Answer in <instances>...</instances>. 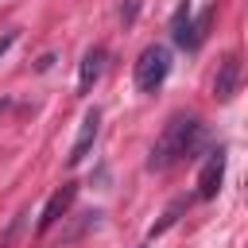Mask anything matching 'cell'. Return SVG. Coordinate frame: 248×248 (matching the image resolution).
<instances>
[{"instance_id": "30bf717a", "label": "cell", "mask_w": 248, "mask_h": 248, "mask_svg": "<svg viewBox=\"0 0 248 248\" xmlns=\"http://www.w3.org/2000/svg\"><path fill=\"white\" fill-rule=\"evenodd\" d=\"M16 39H19V31H4V35H0V58L12 50V43H16Z\"/></svg>"}, {"instance_id": "9c48e42d", "label": "cell", "mask_w": 248, "mask_h": 248, "mask_svg": "<svg viewBox=\"0 0 248 248\" xmlns=\"http://www.w3.org/2000/svg\"><path fill=\"white\" fill-rule=\"evenodd\" d=\"M182 209H186V198H178V202H174V205H170V209L163 213V221H159V225H151V232H147V240H155V236H163V232H167V229H170V225L178 221V213H182Z\"/></svg>"}, {"instance_id": "ba28073f", "label": "cell", "mask_w": 248, "mask_h": 248, "mask_svg": "<svg viewBox=\"0 0 248 248\" xmlns=\"http://www.w3.org/2000/svg\"><path fill=\"white\" fill-rule=\"evenodd\" d=\"M105 46H89L85 50V58H81V66H78V93L85 97L93 85H97V78H101V70H105Z\"/></svg>"}, {"instance_id": "52a82bcc", "label": "cell", "mask_w": 248, "mask_h": 248, "mask_svg": "<svg viewBox=\"0 0 248 248\" xmlns=\"http://www.w3.org/2000/svg\"><path fill=\"white\" fill-rule=\"evenodd\" d=\"M221 178H225V147H213L209 159H205V167H202V174H198V198H202V202L217 198Z\"/></svg>"}, {"instance_id": "277c9868", "label": "cell", "mask_w": 248, "mask_h": 248, "mask_svg": "<svg viewBox=\"0 0 248 248\" xmlns=\"http://www.w3.org/2000/svg\"><path fill=\"white\" fill-rule=\"evenodd\" d=\"M236 93H240V54L229 50V54L217 62V74H213V97L225 105V101H232Z\"/></svg>"}, {"instance_id": "3957f363", "label": "cell", "mask_w": 248, "mask_h": 248, "mask_svg": "<svg viewBox=\"0 0 248 248\" xmlns=\"http://www.w3.org/2000/svg\"><path fill=\"white\" fill-rule=\"evenodd\" d=\"M167 74H170V50L159 46V43L143 46L140 58H136V89L140 93H155L167 81Z\"/></svg>"}, {"instance_id": "8992f818", "label": "cell", "mask_w": 248, "mask_h": 248, "mask_svg": "<svg viewBox=\"0 0 248 248\" xmlns=\"http://www.w3.org/2000/svg\"><path fill=\"white\" fill-rule=\"evenodd\" d=\"M97 132H101V108L93 105L85 116H81V128H78V140H74V147H70V155H66V163L70 167H78L85 155H89V147H93V140H97Z\"/></svg>"}, {"instance_id": "7a4b0ae2", "label": "cell", "mask_w": 248, "mask_h": 248, "mask_svg": "<svg viewBox=\"0 0 248 248\" xmlns=\"http://www.w3.org/2000/svg\"><path fill=\"white\" fill-rule=\"evenodd\" d=\"M213 16H217L213 4H209L205 12L194 16V4L182 0V4L174 8V16H170V39H174V46H182V50H198L202 39H205V31H209V23H213Z\"/></svg>"}, {"instance_id": "6da1fadb", "label": "cell", "mask_w": 248, "mask_h": 248, "mask_svg": "<svg viewBox=\"0 0 248 248\" xmlns=\"http://www.w3.org/2000/svg\"><path fill=\"white\" fill-rule=\"evenodd\" d=\"M205 143V124L194 116V112H178L163 124L155 147L147 151V170H170L186 159H194Z\"/></svg>"}, {"instance_id": "5b68a950", "label": "cell", "mask_w": 248, "mask_h": 248, "mask_svg": "<svg viewBox=\"0 0 248 248\" xmlns=\"http://www.w3.org/2000/svg\"><path fill=\"white\" fill-rule=\"evenodd\" d=\"M78 198V182H62L50 198H46V205H43V217H39V232H50L62 217H66V209H70V202Z\"/></svg>"}]
</instances>
